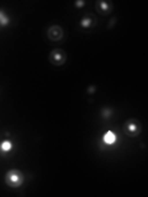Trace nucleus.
Returning a JSON list of instances; mask_svg holds the SVG:
<instances>
[{
    "label": "nucleus",
    "instance_id": "nucleus-1",
    "mask_svg": "<svg viewBox=\"0 0 148 197\" xmlns=\"http://www.w3.org/2000/svg\"><path fill=\"white\" fill-rule=\"evenodd\" d=\"M6 182L7 185H10L11 187H19L22 185L24 182V175L22 173H20L19 170H10L6 174Z\"/></svg>",
    "mask_w": 148,
    "mask_h": 197
},
{
    "label": "nucleus",
    "instance_id": "nucleus-2",
    "mask_svg": "<svg viewBox=\"0 0 148 197\" xmlns=\"http://www.w3.org/2000/svg\"><path fill=\"white\" fill-rule=\"evenodd\" d=\"M50 57L52 62L56 64H62L64 62V59H66V54H64V52L62 49H54Z\"/></svg>",
    "mask_w": 148,
    "mask_h": 197
},
{
    "label": "nucleus",
    "instance_id": "nucleus-3",
    "mask_svg": "<svg viewBox=\"0 0 148 197\" xmlns=\"http://www.w3.org/2000/svg\"><path fill=\"white\" fill-rule=\"evenodd\" d=\"M116 134L112 132V131H107V132H105V134L103 135V142L106 144V146H112V144L116 143Z\"/></svg>",
    "mask_w": 148,
    "mask_h": 197
},
{
    "label": "nucleus",
    "instance_id": "nucleus-4",
    "mask_svg": "<svg viewBox=\"0 0 148 197\" xmlns=\"http://www.w3.org/2000/svg\"><path fill=\"white\" fill-rule=\"evenodd\" d=\"M48 36L51 39H53V41H58V39L62 37V28L58 27V26H53V27L50 28Z\"/></svg>",
    "mask_w": 148,
    "mask_h": 197
},
{
    "label": "nucleus",
    "instance_id": "nucleus-5",
    "mask_svg": "<svg viewBox=\"0 0 148 197\" xmlns=\"http://www.w3.org/2000/svg\"><path fill=\"white\" fill-rule=\"evenodd\" d=\"M12 148H14V144H12L10 139H5V141H3L0 143V152H1L3 154L10 153L12 150Z\"/></svg>",
    "mask_w": 148,
    "mask_h": 197
},
{
    "label": "nucleus",
    "instance_id": "nucleus-6",
    "mask_svg": "<svg viewBox=\"0 0 148 197\" xmlns=\"http://www.w3.org/2000/svg\"><path fill=\"white\" fill-rule=\"evenodd\" d=\"M126 131H127L128 134L134 135L140 132V127H138V125L134 121H130V122H127V125H126Z\"/></svg>",
    "mask_w": 148,
    "mask_h": 197
},
{
    "label": "nucleus",
    "instance_id": "nucleus-7",
    "mask_svg": "<svg viewBox=\"0 0 148 197\" xmlns=\"http://www.w3.org/2000/svg\"><path fill=\"white\" fill-rule=\"evenodd\" d=\"M9 22H10L9 16L5 15V12H4L3 10H0V25H1V26H6V25H9Z\"/></svg>",
    "mask_w": 148,
    "mask_h": 197
},
{
    "label": "nucleus",
    "instance_id": "nucleus-8",
    "mask_svg": "<svg viewBox=\"0 0 148 197\" xmlns=\"http://www.w3.org/2000/svg\"><path fill=\"white\" fill-rule=\"evenodd\" d=\"M80 25H81V27H84V28L90 27V25H91V19H90V17H84V19L80 21Z\"/></svg>",
    "mask_w": 148,
    "mask_h": 197
},
{
    "label": "nucleus",
    "instance_id": "nucleus-9",
    "mask_svg": "<svg viewBox=\"0 0 148 197\" xmlns=\"http://www.w3.org/2000/svg\"><path fill=\"white\" fill-rule=\"evenodd\" d=\"M99 6L101 7L104 11H107V10H109V4L105 3V1H100V3H99Z\"/></svg>",
    "mask_w": 148,
    "mask_h": 197
},
{
    "label": "nucleus",
    "instance_id": "nucleus-10",
    "mask_svg": "<svg viewBox=\"0 0 148 197\" xmlns=\"http://www.w3.org/2000/svg\"><path fill=\"white\" fill-rule=\"evenodd\" d=\"M110 112H111L110 110H109V111L107 110H104V116H105V117L106 116H110Z\"/></svg>",
    "mask_w": 148,
    "mask_h": 197
},
{
    "label": "nucleus",
    "instance_id": "nucleus-11",
    "mask_svg": "<svg viewBox=\"0 0 148 197\" xmlns=\"http://www.w3.org/2000/svg\"><path fill=\"white\" fill-rule=\"evenodd\" d=\"M75 5L80 7V6H83V5H84V1H77V3H75Z\"/></svg>",
    "mask_w": 148,
    "mask_h": 197
}]
</instances>
